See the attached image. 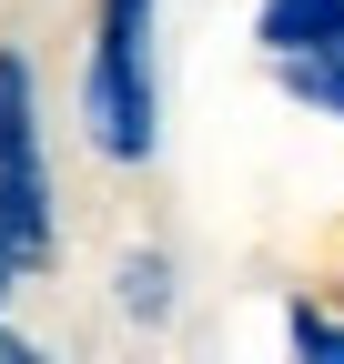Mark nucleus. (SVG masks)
Listing matches in <instances>:
<instances>
[{
    "label": "nucleus",
    "mask_w": 344,
    "mask_h": 364,
    "mask_svg": "<svg viewBox=\"0 0 344 364\" xmlns=\"http://www.w3.org/2000/svg\"><path fill=\"white\" fill-rule=\"evenodd\" d=\"M81 132H92L102 162H142L152 152V0H102L92 11Z\"/></svg>",
    "instance_id": "obj_1"
},
{
    "label": "nucleus",
    "mask_w": 344,
    "mask_h": 364,
    "mask_svg": "<svg viewBox=\"0 0 344 364\" xmlns=\"http://www.w3.org/2000/svg\"><path fill=\"white\" fill-rule=\"evenodd\" d=\"M0 213H11L21 263H51V172H41V102H31V61L0 51Z\"/></svg>",
    "instance_id": "obj_2"
},
{
    "label": "nucleus",
    "mask_w": 344,
    "mask_h": 364,
    "mask_svg": "<svg viewBox=\"0 0 344 364\" xmlns=\"http://www.w3.org/2000/svg\"><path fill=\"white\" fill-rule=\"evenodd\" d=\"M274 71H284L294 102H314V112H334V122H344V31L304 41V51H274Z\"/></svg>",
    "instance_id": "obj_3"
},
{
    "label": "nucleus",
    "mask_w": 344,
    "mask_h": 364,
    "mask_svg": "<svg viewBox=\"0 0 344 364\" xmlns=\"http://www.w3.org/2000/svg\"><path fill=\"white\" fill-rule=\"evenodd\" d=\"M324 31H344V0H264V51H304Z\"/></svg>",
    "instance_id": "obj_4"
},
{
    "label": "nucleus",
    "mask_w": 344,
    "mask_h": 364,
    "mask_svg": "<svg viewBox=\"0 0 344 364\" xmlns=\"http://www.w3.org/2000/svg\"><path fill=\"white\" fill-rule=\"evenodd\" d=\"M122 284H132V314H162V263H122Z\"/></svg>",
    "instance_id": "obj_5"
},
{
    "label": "nucleus",
    "mask_w": 344,
    "mask_h": 364,
    "mask_svg": "<svg viewBox=\"0 0 344 364\" xmlns=\"http://www.w3.org/2000/svg\"><path fill=\"white\" fill-rule=\"evenodd\" d=\"M11 273H21V243H11V213H0V294H11Z\"/></svg>",
    "instance_id": "obj_6"
}]
</instances>
